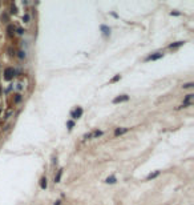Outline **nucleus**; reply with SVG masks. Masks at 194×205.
Wrapping results in <instances>:
<instances>
[{
    "mask_svg": "<svg viewBox=\"0 0 194 205\" xmlns=\"http://www.w3.org/2000/svg\"><path fill=\"white\" fill-rule=\"evenodd\" d=\"M14 76H15V69L12 67H7L4 69V80H7V81H9V80H12L14 79Z\"/></svg>",
    "mask_w": 194,
    "mask_h": 205,
    "instance_id": "obj_1",
    "label": "nucleus"
},
{
    "mask_svg": "<svg viewBox=\"0 0 194 205\" xmlns=\"http://www.w3.org/2000/svg\"><path fill=\"white\" fill-rule=\"evenodd\" d=\"M62 171H64V169H59L57 171V174L55 176V183L57 184V183H60V180H61V176H62Z\"/></svg>",
    "mask_w": 194,
    "mask_h": 205,
    "instance_id": "obj_10",
    "label": "nucleus"
},
{
    "mask_svg": "<svg viewBox=\"0 0 194 205\" xmlns=\"http://www.w3.org/2000/svg\"><path fill=\"white\" fill-rule=\"evenodd\" d=\"M104 135V132L103 131H94V132H92L90 133V136H92V139H97V137H100V136H103Z\"/></svg>",
    "mask_w": 194,
    "mask_h": 205,
    "instance_id": "obj_11",
    "label": "nucleus"
},
{
    "mask_svg": "<svg viewBox=\"0 0 194 205\" xmlns=\"http://www.w3.org/2000/svg\"><path fill=\"white\" fill-rule=\"evenodd\" d=\"M193 85H194L193 83H187V84H183V85H182V88H183V89H186V88H192Z\"/></svg>",
    "mask_w": 194,
    "mask_h": 205,
    "instance_id": "obj_18",
    "label": "nucleus"
},
{
    "mask_svg": "<svg viewBox=\"0 0 194 205\" xmlns=\"http://www.w3.org/2000/svg\"><path fill=\"white\" fill-rule=\"evenodd\" d=\"M24 32H25V31H24L23 28H17V33H19V35H23Z\"/></svg>",
    "mask_w": 194,
    "mask_h": 205,
    "instance_id": "obj_20",
    "label": "nucleus"
},
{
    "mask_svg": "<svg viewBox=\"0 0 194 205\" xmlns=\"http://www.w3.org/2000/svg\"><path fill=\"white\" fill-rule=\"evenodd\" d=\"M0 95H1V87H0Z\"/></svg>",
    "mask_w": 194,
    "mask_h": 205,
    "instance_id": "obj_24",
    "label": "nucleus"
},
{
    "mask_svg": "<svg viewBox=\"0 0 194 205\" xmlns=\"http://www.w3.org/2000/svg\"><path fill=\"white\" fill-rule=\"evenodd\" d=\"M100 29H101V32H103V36L104 37H109L110 36V28L108 27V25L101 24L100 25Z\"/></svg>",
    "mask_w": 194,
    "mask_h": 205,
    "instance_id": "obj_4",
    "label": "nucleus"
},
{
    "mask_svg": "<svg viewBox=\"0 0 194 205\" xmlns=\"http://www.w3.org/2000/svg\"><path fill=\"white\" fill-rule=\"evenodd\" d=\"M116 181H117L116 176H110V177H108L106 180H105V183H106V184H114Z\"/></svg>",
    "mask_w": 194,
    "mask_h": 205,
    "instance_id": "obj_12",
    "label": "nucleus"
},
{
    "mask_svg": "<svg viewBox=\"0 0 194 205\" xmlns=\"http://www.w3.org/2000/svg\"><path fill=\"white\" fill-rule=\"evenodd\" d=\"M83 113H84L83 108H81V107H76V108L71 112V117L73 120H77V119H80V117L83 116Z\"/></svg>",
    "mask_w": 194,
    "mask_h": 205,
    "instance_id": "obj_2",
    "label": "nucleus"
},
{
    "mask_svg": "<svg viewBox=\"0 0 194 205\" xmlns=\"http://www.w3.org/2000/svg\"><path fill=\"white\" fill-rule=\"evenodd\" d=\"M8 35H9V36L12 35V25H9V27H8Z\"/></svg>",
    "mask_w": 194,
    "mask_h": 205,
    "instance_id": "obj_21",
    "label": "nucleus"
},
{
    "mask_svg": "<svg viewBox=\"0 0 194 205\" xmlns=\"http://www.w3.org/2000/svg\"><path fill=\"white\" fill-rule=\"evenodd\" d=\"M21 101V95H15V103H20Z\"/></svg>",
    "mask_w": 194,
    "mask_h": 205,
    "instance_id": "obj_19",
    "label": "nucleus"
},
{
    "mask_svg": "<svg viewBox=\"0 0 194 205\" xmlns=\"http://www.w3.org/2000/svg\"><path fill=\"white\" fill-rule=\"evenodd\" d=\"M170 15H172V16H179L181 14H179V12H170Z\"/></svg>",
    "mask_w": 194,
    "mask_h": 205,
    "instance_id": "obj_22",
    "label": "nucleus"
},
{
    "mask_svg": "<svg viewBox=\"0 0 194 205\" xmlns=\"http://www.w3.org/2000/svg\"><path fill=\"white\" fill-rule=\"evenodd\" d=\"M29 19H31V17H29V15H28V14H25L24 16H23V21H24V23H28V21H29Z\"/></svg>",
    "mask_w": 194,
    "mask_h": 205,
    "instance_id": "obj_16",
    "label": "nucleus"
},
{
    "mask_svg": "<svg viewBox=\"0 0 194 205\" xmlns=\"http://www.w3.org/2000/svg\"><path fill=\"white\" fill-rule=\"evenodd\" d=\"M17 53H19L17 56L20 57V59H24V57H25V52H24V51H19Z\"/></svg>",
    "mask_w": 194,
    "mask_h": 205,
    "instance_id": "obj_17",
    "label": "nucleus"
},
{
    "mask_svg": "<svg viewBox=\"0 0 194 205\" xmlns=\"http://www.w3.org/2000/svg\"><path fill=\"white\" fill-rule=\"evenodd\" d=\"M67 126H68V129L71 131V129L75 126V121H73V120H68V121H67Z\"/></svg>",
    "mask_w": 194,
    "mask_h": 205,
    "instance_id": "obj_13",
    "label": "nucleus"
},
{
    "mask_svg": "<svg viewBox=\"0 0 194 205\" xmlns=\"http://www.w3.org/2000/svg\"><path fill=\"white\" fill-rule=\"evenodd\" d=\"M161 57H164L162 52H154V53L149 55V56L145 59V61H154V60H158V59H161Z\"/></svg>",
    "mask_w": 194,
    "mask_h": 205,
    "instance_id": "obj_3",
    "label": "nucleus"
},
{
    "mask_svg": "<svg viewBox=\"0 0 194 205\" xmlns=\"http://www.w3.org/2000/svg\"><path fill=\"white\" fill-rule=\"evenodd\" d=\"M118 80H121V75H116V76H114L113 79L110 80V84H114V83H117Z\"/></svg>",
    "mask_w": 194,
    "mask_h": 205,
    "instance_id": "obj_14",
    "label": "nucleus"
},
{
    "mask_svg": "<svg viewBox=\"0 0 194 205\" xmlns=\"http://www.w3.org/2000/svg\"><path fill=\"white\" fill-rule=\"evenodd\" d=\"M186 41H176V43H172V44H169L167 47L169 48H178V47H182L183 44H185Z\"/></svg>",
    "mask_w": 194,
    "mask_h": 205,
    "instance_id": "obj_9",
    "label": "nucleus"
},
{
    "mask_svg": "<svg viewBox=\"0 0 194 205\" xmlns=\"http://www.w3.org/2000/svg\"><path fill=\"white\" fill-rule=\"evenodd\" d=\"M129 100V96L128 95H121L116 97V99H113V104H118V103H124V101H128Z\"/></svg>",
    "mask_w": 194,
    "mask_h": 205,
    "instance_id": "obj_5",
    "label": "nucleus"
},
{
    "mask_svg": "<svg viewBox=\"0 0 194 205\" xmlns=\"http://www.w3.org/2000/svg\"><path fill=\"white\" fill-rule=\"evenodd\" d=\"M11 14H17V8H16L15 4L11 5Z\"/></svg>",
    "mask_w": 194,
    "mask_h": 205,
    "instance_id": "obj_15",
    "label": "nucleus"
},
{
    "mask_svg": "<svg viewBox=\"0 0 194 205\" xmlns=\"http://www.w3.org/2000/svg\"><path fill=\"white\" fill-rule=\"evenodd\" d=\"M53 205H61V201H60V200L55 201V204H53Z\"/></svg>",
    "mask_w": 194,
    "mask_h": 205,
    "instance_id": "obj_23",
    "label": "nucleus"
},
{
    "mask_svg": "<svg viewBox=\"0 0 194 205\" xmlns=\"http://www.w3.org/2000/svg\"><path fill=\"white\" fill-rule=\"evenodd\" d=\"M47 187H48V180H47V177H41L40 178V188L43 190H45L47 189Z\"/></svg>",
    "mask_w": 194,
    "mask_h": 205,
    "instance_id": "obj_8",
    "label": "nucleus"
},
{
    "mask_svg": "<svg viewBox=\"0 0 194 205\" xmlns=\"http://www.w3.org/2000/svg\"><path fill=\"white\" fill-rule=\"evenodd\" d=\"M161 173V171H156V172H153V173H149L146 176V181H149V180H154L156 177H158Z\"/></svg>",
    "mask_w": 194,
    "mask_h": 205,
    "instance_id": "obj_7",
    "label": "nucleus"
},
{
    "mask_svg": "<svg viewBox=\"0 0 194 205\" xmlns=\"http://www.w3.org/2000/svg\"><path fill=\"white\" fill-rule=\"evenodd\" d=\"M126 132H129V128H116L114 131V136H121V135H125Z\"/></svg>",
    "mask_w": 194,
    "mask_h": 205,
    "instance_id": "obj_6",
    "label": "nucleus"
}]
</instances>
